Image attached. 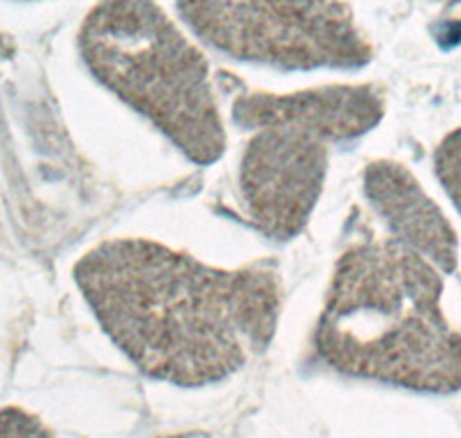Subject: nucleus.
<instances>
[{"label": "nucleus", "instance_id": "3", "mask_svg": "<svg viewBox=\"0 0 461 438\" xmlns=\"http://www.w3.org/2000/svg\"><path fill=\"white\" fill-rule=\"evenodd\" d=\"M81 56L93 77L159 127L196 164L226 148L210 68L155 0H102L86 16Z\"/></svg>", "mask_w": 461, "mask_h": 438}, {"label": "nucleus", "instance_id": "9", "mask_svg": "<svg viewBox=\"0 0 461 438\" xmlns=\"http://www.w3.org/2000/svg\"><path fill=\"white\" fill-rule=\"evenodd\" d=\"M450 3H461V0H450Z\"/></svg>", "mask_w": 461, "mask_h": 438}, {"label": "nucleus", "instance_id": "8", "mask_svg": "<svg viewBox=\"0 0 461 438\" xmlns=\"http://www.w3.org/2000/svg\"><path fill=\"white\" fill-rule=\"evenodd\" d=\"M0 438H53L47 424L19 406L0 411Z\"/></svg>", "mask_w": 461, "mask_h": 438}, {"label": "nucleus", "instance_id": "2", "mask_svg": "<svg viewBox=\"0 0 461 438\" xmlns=\"http://www.w3.org/2000/svg\"><path fill=\"white\" fill-rule=\"evenodd\" d=\"M440 300V270L406 242L351 247L332 277L316 353L346 376L420 392L461 390V330Z\"/></svg>", "mask_w": 461, "mask_h": 438}, {"label": "nucleus", "instance_id": "1", "mask_svg": "<svg viewBox=\"0 0 461 438\" xmlns=\"http://www.w3.org/2000/svg\"><path fill=\"white\" fill-rule=\"evenodd\" d=\"M74 279L113 344L143 374L183 388L220 383L267 349L282 284L266 266H205L152 241H106Z\"/></svg>", "mask_w": 461, "mask_h": 438}, {"label": "nucleus", "instance_id": "7", "mask_svg": "<svg viewBox=\"0 0 461 438\" xmlns=\"http://www.w3.org/2000/svg\"><path fill=\"white\" fill-rule=\"evenodd\" d=\"M365 187L397 241L427 256L440 272H455L459 256L455 229L413 173L397 162H374Z\"/></svg>", "mask_w": 461, "mask_h": 438}, {"label": "nucleus", "instance_id": "4", "mask_svg": "<svg viewBox=\"0 0 461 438\" xmlns=\"http://www.w3.org/2000/svg\"><path fill=\"white\" fill-rule=\"evenodd\" d=\"M187 26L238 60L277 69H356L372 44L341 0H178Z\"/></svg>", "mask_w": 461, "mask_h": 438}, {"label": "nucleus", "instance_id": "6", "mask_svg": "<svg viewBox=\"0 0 461 438\" xmlns=\"http://www.w3.org/2000/svg\"><path fill=\"white\" fill-rule=\"evenodd\" d=\"M383 115V97L374 86H328L291 95H242L233 118L242 127L263 121H291L312 127L330 141H348L372 130Z\"/></svg>", "mask_w": 461, "mask_h": 438}, {"label": "nucleus", "instance_id": "5", "mask_svg": "<svg viewBox=\"0 0 461 438\" xmlns=\"http://www.w3.org/2000/svg\"><path fill=\"white\" fill-rule=\"evenodd\" d=\"M245 155L240 183L247 213L275 241L300 233L321 196L330 139L291 121L258 123Z\"/></svg>", "mask_w": 461, "mask_h": 438}]
</instances>
